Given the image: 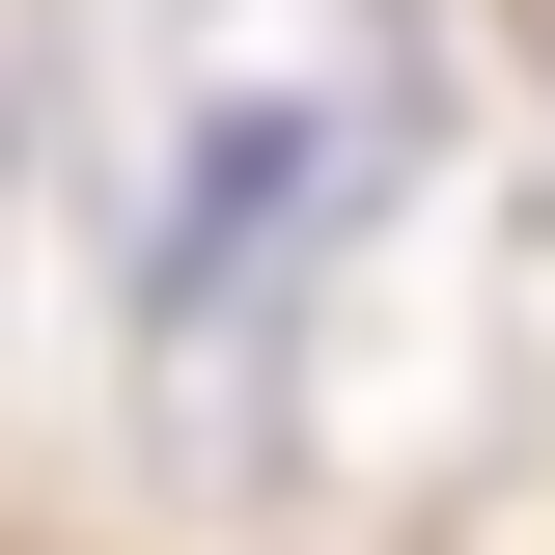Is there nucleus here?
<instances>
[{
	"instance_id": "1",
	"label": "nucleus",
	"mask_w": 555,
	"mask_h": 555,
	"mask_svg": "<svg viewBox=\"0 0 555 555\" xmlns=\"http://www.w3.org/2000/svg\"><path fill=\"white\" fill-rule=\"evenodd\" d=\"M56 56L167 361H250L278 278H334L416 167V0H56Z\"/></svg>"
}]
</instances>
